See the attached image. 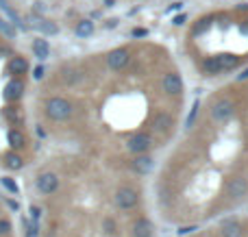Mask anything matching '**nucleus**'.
Returning a JSON list of instances; mask_svg holds the SVG:
<instances>
[{"mask_svg":"<svg viewBox=\"0 0 248 237\" xmlns=\"http://www.w3.org/2000/svg\"><path fill=\"white\" fill-rule=\"evenodd\" d=\"M11 231V222L9 220H0V235H7Z\"/></svg>","mask_w":248,"mask_h":237,"instance_id":"obj_28","label":"nucleus"},{"mask_svg":"<svg viewBox=\"0 0 248 237\" xmlns=\"http://www.w3.org/2000/svg\"><path fill=\"white\" fill-rule=\"evenodd\" d=\"M0 33L7 35V37H13V35H16V29H13L9 22H4L2 17H0Z\"/></svg>","mask_w":248,"mask_h":237,"instance_id":"obj_24","label":"nucleus"},{"mask_svg":"<svg viewBox=\"0 0 248 237\" xmlns=\"http://www.w3.org/2000/svg\"><path fill=\"white\" fill-rule=\"evenodd\" d=\"M220 233H222V237H242L244 229H242V224L237 220H227L220 226Z\"/></svg>","mask_w":248,"mask_h":237,"instance_id":"obj_11","label":"nucleus"},{"mask_svg":"<svg viewBox=\"0 0 248 237\" xmlns=\"http://www.w3.org/2000/svg\"><path fill=\"white\" fill-rule=\"evenodd\" d=\"M9 207H11V209H16V211H17V209H20V205H17L16 200H9Z\"/></svg>","mask_w":248,"mask_h":237,"instance_id":"obj_34","label":"nucleus"},{"mask_svg":"<svg viewBox=\"0 0 248 237\" xmlns=\"http://www.w3.org/2000/svg\"><path fill=\"white\" fill-rule=\"evenodd\" d=\"M183 22H185V15H179V17H174V24H176V26H179V24H183Z\"/></svg>","mask_w":248,"mask_h":237,"instance_id":"obj_33","label":"nucleus"},{"mask_svg":"<svg viewBox=\"0 0 248 237\" xmlns=\"http://www.w3.org/2000/svg\"><path fill=\"white\" fill-rule=\"evenodd\" d=\"M33 55L37 57L39 61H46L48 57H50V46H48L46 39H42V37L33 39Z\"/></svg>","mask_w":248,"mask_h":237,"instance_id":"obj_13","label":"nucleus"},{"mask_svg":"<svg viewBox=\"0 0 248 237\" xmlns=\"http://www.w3.org/2000/svg\"><path fill=\"white\" fill-rule=\"evenodd\" d=\"M216 61H218V65H220V70H233L237 65V57L235 55H231V52H222V55H218L216 57Z\"/></svg>","mask_w":248,"mask_h":237,"instance_id":"obj_15","label":"nucleus"},{"mask_svg":"<svg viewBox=\"0 0 248 237\" xmlns=\"http://www.w3.org/2000/svg\"><path fill=\"white\" fill-rule=\"evenodd\" d=\"M103 231L107 235H113V233H116V222H113L111 218H105V220H103Z\"/></svg>","mask_w":248,"mask_h":237,"instance_id":"obj_25","label":"nucleus"},{"mask_svg":"<svg viewBox=\"0 0 248 237\" xmlns=\"http://www.w3.org/2000/svg\"><path fill=\"white\" fill-rule=\"evenodd\" d=\"M7 142H9V146H11L13 150H20V148H24L26 139H24V135H22V131L11 129L9 131V135H7Z\"/></svg>","mask_w":248,"mask_h":237,"instance_id":"obj_16","label":"nucleus"},{"mask_svg":"<svg viewBox=\"0 0 248 237\" xmlns=\"http://www.w3.org/2000/svg\"><path fill=\"white\" fill-rule=\"evenodd\" d=\"M150 146H153V144H150V137L146 133L131 135V137H128V142H126V148L131 152H135V155H144V152L148 150Z\"/></svg>","mask_w":248,"mask_h":237,"instance_id":"obj_5","label":"nucleus"},{"mask_svg":"<svg viewBox=\"0 0 248 237\" xmlns=\"http://www.w3.org/2000/svg\"><path fill=\"white\" fill-rule=\"evenodd\" d=\"M44 74H46V70H44L42 65H37V68L33 70V78H35V81H42V78H44Z\"/></svg>","mask_w":248,"mask_h":237,"instance_id":"obj_29","label":"nucleus"},{"mask_svg":"<svg viewBox=\"0 0 248 237\" xmlns=\"http://www.w3.org/2000/svg\"><path fill=\"white\" fill-rule=\"evenodd\" d=\"M153 126H155V131H168L172 126V118L168 116V113H157Z\"/></svg>","mask_w":248,"mask_h":237,"instance_id":"obj_19","label":"nucleus"},{"mask_svg":"<svg viewBox=\"0 0 248 237\" xmlns=\"http://www.w3.org/2000/svg\"><path fill=\"white\" fill-rule=\"evenodd\" d=\"M137 200H140V196H137V192L133 190V187L124 185L120 190L116 192V205L122 209V211H128V209H133L137 205Z\"/></svg>","mask_w":248,"mask_h":237,"instance_id":"obj_3","label":"nucleus"},{"mask_svg":"<svg viewBox=\"0 0 248 237\" xmlns=\"http://www.w3.org/2000/svg\"><path fill=\"white\" fill-rule=\"evenodd\" d=\"M246 78H248V68H246V70H244V72H242V74H240V81H246Z\"/></svg>","mask_w":248,"mask_h":237,"instance_id":"obj_35","label":"nucleus"},{"mask_svg":"<svg viewBox=\"0 0 248 237\" xmlns=\"http://www.w3.org/2000/svg\"><path fill=\"white\" fill-rule=\"evenodd\" d=\"M133 237H153V222L146 220V218H137L133 222Z\"/></svg>","mask_w":248,"mask_h":237,"instance_id":"obj_9","label":"nucleus"},{"mask_svg":"<svg viewBox=\"0 0 248 237\" xmlns=\"http://www.w3.org/2000/svg\"><path fill=\"white\" fill-rule=\"evenodd\" d=\"M202 68H205L207 74H218V72H222V70H220V65H218V61H216V57L207 59L205 63H202Z\"/></svg>","mask_w":248,"mask_h":237,"instance_id":"obj_22","label":"nucleus"},{"mask_svg":"<svg viewBox=\"0 0 248 237\" xmlns=\"http://www.w3.org/2000/svg\"><path fill=\"white\" fill-rule=\"evenodd\" d=\"M196 113H198V100H196V103H194L192 113H189V118H187V126H192V124H194V118H196Z\"/></svg>","mask_w":248,"mask_h":237,"instance_id":"obj_30","label":"nucleus"},{"mask_svg":"<svg viewBox=\"0 0 248 237\" xmlns=\"http://www.w3.org/2000/svg\"><path fill=\"white\" fill-rule=\"evenodd\" d=\"M74 33H77V37H90V35L94 33V22L92 20H81L77 24V29H74Z\"/></svg>","mask_w":248,"mask_h":237,"instance_id":"obj_17","label":"nucleus"},{"mask_svg":"<svg viewBox=\"0 0 248 237\" xmlns=\"http://www.w3.org/2000/svg\"><path fill=\"white\" fill-rule=\"evenodd\" d=\"M227 192H229V196H231V198H235V200L244 198V196L248 194V181H246L244 177H233V178H229Z\"/></svg>","mask_w":248,"mask_h":237,"instance_id":"obj_6","label":"nucleus"},{"mask_svg":"<svg viewBox=\"0 0 248 237\" xmlns=\"http://www.w3.org/2000/svg\"><path fill=\"white\" fill-rule=\"evenodd\" d=\"M9 70H11L13 74H24L26 70H29V63H26V59H22V57H13V59L9 61Z\"/></svg>","mask_w":248,"mask_h":237,"instance_id":"obj_20","label":"nucleus"},{"mask_svg":"<svg viewBox=\"0 0 248 237\" xmlns=\"http://www.w3.org/2000/svg\"><path fill=\"white\" fill-rule=\"evenodd\" d=\"M46 116L50 118V120L63 122L72 116V104H70L65 98H50L46 103Z\"/></svg>","mask_w":248,"mask_h":237,"instance_id":"obj_1","label":"nucleus"},{"mask_svg":"<svg viewBox=\"0 0 248 237\" xmlns=\"http://www.w3.org/2000/svg\"><path fill=\"white\" fill-rule=\"evenodd\" d=\"M31 24H33L35 29H39V30H44V33H48V35H55L57 30H59L55 22H48V20H44V17H37V15H31Z\"/></svg>","mask_w":248,"mask_h":237,"instance_id":"obj_14","label":"nucleus"},{"mask_svg":"<svg viewBox=\"0 0 248 237\" xmlns=\"http://www.w3.org/2000/svg\"><path fill=\"white\" fill-rule=\"evenodd\" d=\"M37 190L42 192L44 196H50V194H55L57 192V187H59V178H57V174L55 172H42L37 177Z\"/></svg>","mask_w":248,"mask_h":237,"instance_id":"obj_4","label":"nucleus"},{"mask_svg":"<svg viewBox=\"0 0 248 237\" xmlns=\"http://www.w3.org/2000/svg\"><path fill=\"white\" fill-rule=\"evenodd\" d=\"M4 165H7L9 170H20L22 165H24V161H22V157L17 155V152H7L4 155Z\"/></svg>","mask_w":248,"mask_h":237,"instance_id":"obj_18","label":"nucleus"},{"mask_svg":"<svg viewBox=\"0 0 248 237\" xmlns=\"http://www.w3.org/2000/svg\"><path fill=\"white\" fill-rule=\"evenodd\" d=\"M146 33H148L146 29H135V30H133V35H135V37H144Z\"/></svg>","mask_w":248,"mask_h":237,"instance_id":"obj_32","label":"nucleus"},{"mask_svg":"<svg viewBox=\"0 0 248 237\" xmlns=\"http://www.w3.org/2000/svg\"><path fill=\"white\" fill-rule=\"evenodd\" d=\"M0 9H2V11L7 13V15H9V17H11V20H13V22H11L13 26H16V24H20V22H22V20H20V15H17V13L13 11V9H11V7H9V4H7V0H0Z\"/></svg>","mask_w":248,"mask_h":237,"instance_id":"obj_21","label":"nucleus"},{"mask_svg":"<svg viewBox=\"0 0 248 237\" xmlns=\"http://www.w3.org/2000/svg\"><path fill=\"white\" fill-rule=\"evenodd\" d=\"M163 91L170 96L181 94V91H183V78H181L176 72L166 74V76H163Z\"/></svg>","mask_w":248,"mask_h":237,"instance_id":"obj_7","label":"nucleus"},{"mask_svg":"<svg viewBox=\"0 0 248 237\" xmlns=\"http://www.w3.org/2000/svg\"><path fill=\"white\" fill-rule=\"evenodd\" d=\"M133 170H135L137 174H148L150 170H153V159H150L148 155H137L135 159H133Z\"/></svg>","mask_w":248,"mask_h":237,"instance_id":"obj_12","label":"nucleus"},{"mask_svg":"<svg viewBox=\"0 0 248 237\" xmlns=\"http://www.w3.org/2000/svg\"><path fill=\"white\" fill-rule=\"evenodd\" d=\"M194 231H198L196 226H181L176 233H179V235H189V233H194Z\"/></svg>","mask_w":248,"mask_h":237,"instance_id":"obj_31","label":"nucleus"},{"mask_svg":"<svg viewBox=\"0 0 248 237\" xmlns=\"http://www.w3.org/2000/svg\"><path fill=\"white\" fill-rule=\"evenodd\" d=\"M113 4H116L113 0H105V7H113Z\"/></svg>","mask_w":248,"mask_h":237,"instance_id":"obj_36","label":"nucleus"},{"mask_svg":"<svg viewBox=\"0 0 248 237\" xmlns=\"http://www.w3.org/2000/svg\"><path fill=\"white\" fill-rule=\"evenodd\" d=\"M128 63V50L126 48H116L107 55V65L111 70H122Z\"/></svg>","mask_w":248,"mask_h":237,"instance_id":"obj_8","label":"nucleus"},{"mask_svg":"<svg viewBox=\"0 0 248 237\" xmlns=\"http://www.w3.org/2000/svg\"><path fill=\"white\" fill-rule=\"evenodd\" d=\"M39 218H42V209L33 205V207H31V220H33V222H39Z\"/></svg>","mask_w":248,"mask_h":237,"instance_id":"obj_27","label":"nucleus"},{"mask_svg":"<svg viewBox=\"0 0 248 237\" xmlns=\"http://www.w3.org/2000/svg\"><path fill=\"white\" fill-rule=\"evenodd\" d=\"M26 237H39V224L37 222H33V224L26 222Z\"/></svg>","mask_w":248,"mask_h":237,"instance_id":"obj_26","label":"nucleus"},{"mask_svg":"<svg viewBox=\"0 0 248 237\" xmlns=\"http://www.w3.org/2000/svg\"><path fill=\"white\" fill-rule=\"evenodd\" d=\"M233 113H235V103L231 98H220L211 107V118L216 122H227L229 118H233Z\"/></svg>","mask_w":248,"mask_h":237,"instance_id":"obj_2","label":"nucleus"},{"mask_svg":"<svg viewBox=\"0 0 248 237\" xmlns=\"http://www.w3.org/2000/svg\"><path fill=\"white\" fill-rule=\"evenodd\" d=\"M0 183H2L4 190L11 192V194H17V192H20V190H17V183L13 181V178H9V177H2V178H0Z\"/></svg>","mask_w":248,"mask_h":237,"instance_id":"obj_23","label":"nucleus"},{"mask_svg":"<svg viewBox=\"0 0 248 237\" xmlns=\"http://www.w3.org/2000/svg\"><path fill=\"white\" fill-rule=\"evenodd\" d=\"M22 91H24V83H22L20 78H13V81H9L7 87H4V98L7 100H17L22 96Z\"/></svg>","mask_w":248,"mask_h":237,"instance_id":"obj_10","label":"nucleus"}]
</instances>
